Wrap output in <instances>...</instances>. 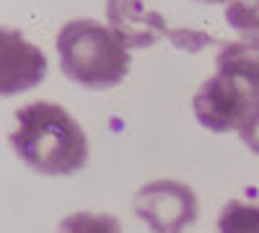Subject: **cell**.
<instances>
[{"mask_svg": "<svg viewBox=\"0 0 259 233\" xmlns=\"http://www.w3.org/2000/svg\"><path fill=\"white\" fill-rule=\"evenodd\" d=\"M8 143L41 176H70L89 163V137L83 127L55 101H29L16 109Z\"/></svg>", "mask_w": 259, "mask_h": 233, "instance_id": "obj_1", "label": "cell"}, {"mask_svg": "<svg viewBox=\"0 0 259 233\" xmlns=\"http://www.w3.org/2000/svg\"><path fill=\"white\" fill-rule=\"evenodd\" d=\"M210 75L192 96V109L205 130L231 132L259 109V44L256 41H226L215 57Z\"/></svg>", "mask_w": 259, "mask_h": 233, "instance_id": "obj_2", "label": "cell"}, {"mask_svg": "<svg viewBox=\"0 0 259 233\" xmlns=\"http://www.w3.org/2000/svg\"><path fill=\"white\" fill-rule=\"evenodd\" d=\"M60 70L83 88H112L130 73L133 57L124 41L96 18H70L57 31Z\"/></svg>", "mask_w": 259, "mask_h": 233, "instance_id": "obj_3", "label": "cell"}, {"mask_svg": "<svg viewBox=\"0 0 259 233\" xmlns=\"http://www.w3.org/2000/svg\"><path fill=\"white\" fill-rule=\"evenodd\" d=\"M106 26H109L124 47H150L158 39H168L177 50L200 52L207 44H215V36L189 29L171 26L168 21L148 6V0H106Z\"/></svg>", "mask_w": 259, "mask_h": 233, "instance_id": "obj_4", "label": "cell"}, {"mask_svg": "<svg viewBox=\"0 0 259 233\" xmlns=\"http://www.w3.org/2000/svg\"><path fill=\"white\" fill-rule=\"evenodd\" d=\"M135 215L153 233H184L200 213L194 189L179 179H153L133 195Z\"/></svg>", "mask_w": 259, "mask_h": 233, "instance_id": "obj_5", "label": "cell"}, {"mask_svg": "<svg viewBox=\"0 0 259 233\" xmlns=\"http://www.w3.org/2000/svg\"><path fill=\"white\" fill-rule=\"evenodd\" d=\"M47 55L13 26H0V99L24 94L47 78Z\"/></svg>", "mask_w": 259, "mask_h": 233, "instance_id": "obj_6", "label": "cell"}, {"mask_svg": "<svg viewBox=\"0 0 259 233\" xmlns=\"http://www.w3.org/2000/svg\"><path fill=\"white\" fill-rule=\"evenodd\" d=\"M218 233H259V202L231 200L218 215Z\"/></svg>", "mask_w": 259, "mask_h": 233, "instance_id": "obj_7", "label": "cell"}, {"mask_svg": "<svg viewBox=\"0 0 259 233\" xmlns=\"http://www.w3.org/2000/svg\"><path fill=\"white\" fill-rule=\"evenodd\" d=\"M57 233H122V225L109 213L78 210V213H70L60 220Z\"/></svg>", "mask_w": 259, "mask_h": 233, "instance_id": "obj_8", "label": "cell"}, {"mask_svg": "<svg viewBox=\"0 0 259 233\" xmlns=\"http://www.w3.org/2000/svg\"><path fill=\"white\" fill-rule=\"evenodd\" d=\"M226 21L246 41L259 44V3H254V0H231L226 8Z\"/></svg>", "mask_w": 259, "mask_h": 233, "instance_id": "obj_9", "label": "cell"}, {"mask_svg": "<svg viewBox=\"0 0 259 233\" xmlns=\"http://www.w3.org/2000/svg\"><path fill=\"white\" fill-rule=\"evenodd\" d=\"M239 137L251 153L259 156V109H254V114L239 127Z\"/></svg>", "mask_w": 259, "mask_h": 233, "instance_id": "obj_10", "label": "cell"}, {"mask_svg": "<svg viewBox=\"0 0 259 233\" xmlns=\"http://www.w3.org/2000/svg\"><path fill=\"white\" fill-rule=\"evenodd\" d=\"M200 3H226V0H200Z\"/></svg>", "mask_w": 259, "mask_h": 233, "instance_id": "obj_11", "label": "cell"}, {"mask_svg": "<svg viewBox=\"0 0 259 233\" xmlns=\"http://www.w3.org/2000/svg\"><path fill=\"white\" fill-rule=\"evenodd\" d=\"M256 3H259V0H256Z\"/></svg>", "mask_w": 259, "mask_h": 233, "instance_id": "obj_12", "label": "cell"}]
</instances>
